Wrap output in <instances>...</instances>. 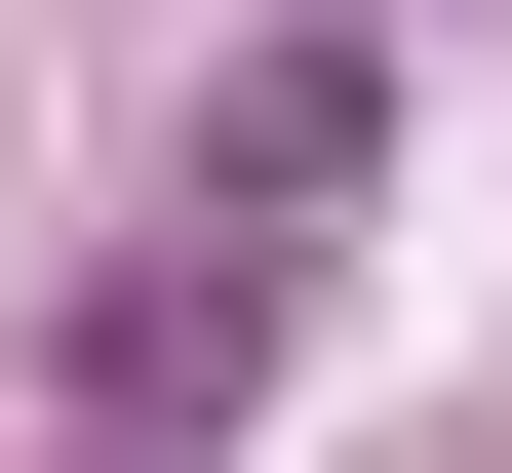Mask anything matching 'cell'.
Returning a JSON list of instances; mask_svg holds the SVG:
<instances>
[{"mask_svg": "<svg viewBox=\"0 0 512 473\" xmlns=\"http://www.w3.org/2000/svg\"><path fill=\"white\" fill-rule=\"evenodd\" d=\"M316 198H355V40H276L237 119H197V276L276 316V276H316Z\"/></svg>", "mask_w": 512, "mask_h": 473, "instance_id": "1", "label": "cell"}]
</instances>
